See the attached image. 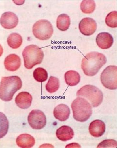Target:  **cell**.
<instances>
[{
  "mask_svg": "<svg viewBox=\"0 0 117 148\" xmlns=\"http://www.w3.org/2000/svg\"><path fill=\"white\" fill-rule=\"evenodd\" d=\"M106 62V58L103 53L91 52L83 58L81 67L86 75L93 76L97 73Z\"/></svg>",
  "mask_w": 117,
  "mask_h": 148,
  "instance_id": "obj_1",
  "label": "cell"
},
{
  "mask_svg": "<svg viewBox=\"0 0 117 148\" xmlns=\"http://www.w3.org/2000/svg\"><path fill=\"white\" fill-rule=\"evenodd\" d=\"M22 86V81L18 76L2 77L0 84V99L6 102L11 101Z\"/></svg>",
  "mask_w": 117,
  "mask_h": 148,
  "instance_id": "obj_2",
  "label": "cell"
},
{
  "mask_svg": "<svg viewBox=\"0 0 117 148\" xmlns=\"http://www.w3.org/2000/svg\"><path fill=\"white\" fill-rule=\"evenodd\" d=\"M73 118L77 121L84 122L88 120L92 114V108L89 102L78 97L71 104Z\"/></svg>",
  "mask_w": 117,
  "mask_h": 148,
  "instance_id": "obj_3",
  "label": "cell"
},
{
  "mask_svg": "<svg viewBox=\"0 0 117 148\" xmlns=\"http://www.w3.org/2000/svg\"><path fill=\"white\" fill-rule=\"evenodd\" d=\"M25 68L31 69L35 65L42 62L44 54L41 48L31 45L25 47L22 53Z\"/></svg>",
  "mask_w": 117,
  "mask_h": 148,
  "instance_id": "obj_4",
  "label": "cell"
},
{
  "mask_svg": "<svg viewBox=\"0 0 117 148\" xmlns=\"http://www.w3.org/2000/svg\"><path fill=\"white\" fill-rule=\"evenodd\" d=\"M77 95L87 99L93 107L95 108L100 106L103 100L102 92L97 87L92 85H86L83 86L78 91Z\"/></svg>",
  "mask_w": 117,
  "mask_h": 148,
  "instance_id": "obj_5",
  "label": "cell"
},
{
  "mask_svg": "<svg viewBox=\"0 0 117 148\" xmlns=\"http://www.w3.org/2000/svg\"><path fill=\"white\" fill-rule=\"evenodd\" d=\"M53 29L51 23L47 20H41L37 21L33 27L35 36L41 40H46L51 37Z\"/></svg>",
  "mask_w": 117,
  "mask_h": 148,
  "instance_id": "obj_6",
  "label": "cell"
},
{
  "mask_svg": "<svg viewBox=\"0 0 117 148\" xmlns=\"http://www.w3.org/2000/svg\"><path fill=\"white\" fill-rule=\"evenodd\" d=\"M102 84L105 88L110 90L117 88V67L109 66L106 68L101 75Z\"/></svg>",
  "mask_w": 117,
  "mask_h": 148,
  "instance_id": "obj_7",
  "label": "cell"
},
{
  "mask_svg": "<svg viewBox=\"0 0 117 148\" xmlns=\"http://www.w3.org/2000/svg\"><path fill=\"white\" fill-rule=\"evenodd\" d=\"M28 121L30 126L35 130L44 128L47 122L44 114L38 110H34L30 112L28 117Z\"/></svg>",
  "mask_w": 117,
  "mask_h": 148,
  "instance_id": "obj_8",
  "label": "cell"
},
{
  "mask_svg": "<svg viewBox=\"0 0 117 148\" xmlns=\"http://www.w3.org/2000/svg\"><path fill=\"white\" fill-rule=\"evenodd\" d=\"M97 27L96 22L90 18H85L80 22L79 29L81 34L85 36H90L94 34Z\"/></svg>",
  "mask_w": 117,
  "mask_h": 148,
  "instance_id": "obj_9",
  "label": "cell"
},
{
  "mask_svg": "<svg viewBox=\"0 0 117 148\" xmlns=\"http://www.w3.org/2000/svg\"><path fill=\"white\" fill-rule=\"evenodd\" d=\"M18 18L14 13L8 12L2 14L0 19V23L5 29H10L17 26L18 23Z\"/></svg>",
  "mask_w": 117,
  "mask_h": 148,
  "instance_id": "obj_10",
  "label": "cell"
},
{
  "mask_svg": "<svg viewBox=\"0 0 117 148\" xmlns=\"http://www.w3.org/2000/svg\"><path fill=\"white\" fill-rule=\"evenodd\" d=\"M96 42L98 46L101 49H107L112 45L113 38L112 35L108 32H101L97 36Z\"/></svg>",
  "mask_w": 117,
  "mask_h": 148,
  "instance_id": "obj_11",
  "label": "cell"
},
{
  "mask_svg": "<svg viewBox=\"0 0 117 148\" xmlns=\"http://www.w3.org/2000/svg\"><path fill=\"white\" fill-rule=\"evenodd\" d=\"M4 64L7 70L12 71H16L21 65V58L16 54L9 55L5 58Z\"/></svg>",
  "mask_w": 117,
  "mask_h": 148,
  "instance_id": "obj_12",
  "label": "cell"
},
{
  "mask_svg": "<svg viewBox=\"0 0 117 148\" xmlns=\"http://www.w3.org/2000/svg\"><path fill=\"white\" fill-rule=\"evenodd\" d=\"M105 123L100 120L93 121L90 125V132L94 137H99L102 136L105 133Z\"/></svg>",
  "mask_w": 117,
  "mask_h": 148,
  "instance_id": "obj_13",
  "label": "cell"
},
{
  "mask_svg": "<svg viewBox=\"0 0 117 148\" xmlns=\"http://www.w3.org/2000/svg\"><path fill=\"white\" fill-rule=\"evenodd\" d=\"M32 97L30 93L26 92H22L18 94L16 98L17 106L22 109H27L31 106Z\"/></svg>",
  "mask_w": 117,
  "mask_h": 148,
  "instance_id": "obj_14",
  "label": "cell"
},
{
  "mask_svg": "<svg viewBox=\"0 0 117 148\" xmlns=\"http://www.w3.org/2000/svg\"><path fill=\"white\" fill-rule=\"evenodd\" d=\"M70 109L68 106L65 104H60L56 107L53 111L55 118L61 121H67L69 117Z\"/></svg>",
  "mask_w": 117,
  "mask_h": 148,
  "instance_id": "obj_15",
  "label": "cell"
},
{
  "mask_svg": "<svg viewBox=\"0 0 117 148\" xmlns=\"http://www.w3.org/2000/svg\"><path fill=\"white\" fill-rule=\"evenodd\" d=\"M56 135L58 139L62 141L65 142L73 138L74 132L70 127L63 126L57 130Z\"/></svg>",
  "mask_w": 117,
  "mask_h": 148,
  "instance_id": "obj_16",
  "label": "cell"
},
{
  "mask_svg": "<svg viewBox=\"0 0 117 148\" xmlns=\"http://www.w3.org/2000/svg\"><path fill=\"white\" fill-rule=\"evenodd\" d=\"M16 142L18 146L22 148H31L35 143V139L31 135L23 134L17 137Z\"/></svg>",
  "mask_w": 117,
  "mask_h": 148,
  "instance_id": "obj_17",
  "label": "cell"
},
{
  "mask_svg": "<svg viewBox=\"0 0 117 148\" xmlns=\"http://www.w3.org/2000/svg\"><path fill=\"white\" fill-rule=\"evenodd\" d=\"M66 83L70 86H74L80 83V76L79 73L73 70L69 71L65 75Z\"/></svg>",
  "mask_w": 117,
  "mask_h": 148,
  "instance_id": "obj_18",
  "label": "cell"
},
{
  "mask_svg": "<svg viewBox=\"0 0 117 148\" xmlns=\"http://www.w3.org/2000/svg\"><path fill=\"white\" fill-rule=\"evenodd\" d=\"M57 27L61 31L68 30L70 25V19L67 14H62L58 16L57 20Z\"/></svg>",
  "mask_w": 117,
  "mask_h": 148,
  "instance_id": "obj_19",
  "label": "cell"
},
{
  "mask_svg": "<svg viewBox=\"0 0 117 148\" xmlns=\"http://www.w3.org/2000/svg\"><path fill=\"white\" fill-rule=\"evenodd\" d=\"M7 42L10 47L13 49H17L22 45V38L21 36L17 33H12L7 38Z\"/></svg>",
  "mask_w": 117,
  "mask_h": 148,
  "instance_id": "obj_20",
  "label": "cell"
},
{
  "mask_svg": "<svg viewBox=\"0 0 117 148\" xmlns=\"http://www.w3.org/2000/svg\"><path fill=\"white\" fill-rule=\"evenodd\" d=\"M60 87V81L58 79L51 76L46 85V89L49 93H54L56 92Z\"/></svg>",
  "mask_w": 117,
  "mask_h": 148,
  "instance_id": "obj_21",
  "label": "cell"
},
{
  "mask_svg": "<svg viewBox=\"0 0 117 148\" xmlns=\"http://www.w3.org/2000/svg\"><path fill=\"white\" fill-rule=\"evenodd\" d=\"M95 2L93 0H84L80 4L81 11L86 14L92 13L95 11Z\"/></svg>",
  "mask_w": 117,
  "mask_h": 148,
  "instance_id": "obj_22",
  "label": "cell"
},
{
  "mask_svg": "<svg viewBox=\"0 0 117 148\" xmlns=\"http://www.w3.org/2000/svg\"><path fill=\"white\" fill-rule=\"evenodd\" d=\"M9 123L5 115L0 112V139L2 138L8 131Z\"/></svg>",
  "mask_w": 117,
  "mask_h": 148,
  "instance_id": "obj_23",
  "label": "cell"
},
{
  "mask_svg": "<svg viewBox=\"0 0 117 148\" xmlns=\"http://www.w3.org/2000/svg\"><path fill=\"white\" fill-rule=\"evenodd\" d=\"M33 76L35 79L38 82H42L47 80L48 74L47 71L44 69L39 67L34 70Z\"/></svg>",
  "mask_w": 117,
  "mask_h": 148,
  "instance_id": "obj_24",
  "label": "cell"
},
{
  "mask_svg": "<svg viewBox=\"0 0 117 148\" xmlns=\"http://www.w3.org/2000/svg\"><path fill=\"white\" fill-rule=\"evenodd\" d=\"M117 12L114 11L109 13L106 16L105 23L109 27L115 28L117 27Z\"/></svg>",
  "mask_w": 117,
  "mask_h": 148,
  "instance_id": "obj_25",
  "label": "cell"
},
{
  "mask_svg": "<svg viewBox=\"0 0 117 148\" xmlns=\"http://www.w3.org/2000/svg\"><path fill=\"white\" fill-rule=\"evenodd\" d=\"M116 141L114 140H106L99 144L97 148H116Z\"/></svg>",
  "mask_w": 117,
  "mask_h": 148,
  "instance_id": "obj_26",
  "label": "cell"
},
{
  "mask_svg": "<svg viewBox=\"0 0 117 148\" xmlns=\"http://www.w3.org/2000/svg\"><path fill=\"white\" fill-rule=\"evenodd\" d=\"M3 53V49L1 45H0V57L2 55Z\"/></svg>",
  "mask_w": 117,
  "mask_h": 148,
  "instance_id": "obj_27",
  "label": "cell"
}]
</instances>
